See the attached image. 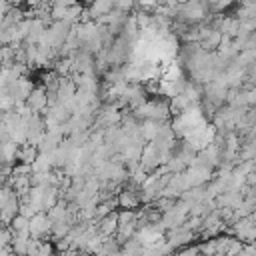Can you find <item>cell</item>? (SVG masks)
Listing matches in <instances>:
<instances>
[{
  "label": "cell",
  "instance_id": "cell-1",
  "mask_svg": "<svg viewBox=\"0 0 256 256\" xmlns=\"http://www.w3.org/2000/svg\"><path fill=\"white\" fill-rule=\"evenodd\" d=\"M138 202H140V198H138L134 192L124 190V192H120V194H118V204H120L122 208H136V206H138Z\"/></svg>",
  "mask_w": 256,
  "mask_h": 256
}]
</instances>
